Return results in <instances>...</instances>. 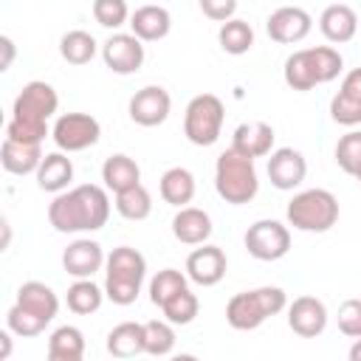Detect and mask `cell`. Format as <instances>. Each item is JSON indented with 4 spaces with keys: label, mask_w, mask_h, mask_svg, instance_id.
I'll return each instance as SVG.
<instances>
[{
    "label": "cell",
    "mask_w": 361,
    "mask_h": 361,
    "mask_svg": "<svg viewBox=\"0 0 361 361\" xmlns=\"http://www.w3.org/2000/svg\"><path fill=\"white\" fill-rule=\"evenodd\" d=\"M110 217V197L96 183L73 186L56 195L48 206V223L62 234L99 231Z\"/></svg>",
    "instance_id": "6da1fadb"
},
{
    "label": "cell",
    "mask_w": 361,
    "mask_h": 361,
    "mask_svg": "<svg viewBox=\"0 0 361 361\" xmlns=\"http://www.w3.org/2000/svg\"><path fill=\"white\" fill-rule=\"evenodd\" d=\"M344 68L341 54L333 45H316L293 51L285 59V85L293 90H313L316 85L333 82Z\"/></svg>",
    "instance_id": "7a4b0ae2"
},
{
    "label": "cell",
    "mask_w": 361,
    "mask_h": 361,
    "mask_svg": "<svg viewBox=\"0 0 361 361\" xmlns=\"http://www.w3.org/2000/svg\"><path fill=\"white\" fill-rule=\"evenodd\" d=\"M147 276V259L138 248L118 245L107 254L104 265V296L113 305H133Z\"/></svg>",
    "instance_id": "3957f363"
},
{
    "label": "cell",
    "mask_w": 361,
    "mask_h": 361,
    "mask_svg": "<svg viewBox=\"0 0 361 361\" xmlns=\"http://www.w3.org/2000/svg\"><path fill=\"white\" fill-rule=\"evenodd\" d=\"M285 307H288V293L276 285H265V288L234 293L226 305V322L228 327L245 333V330H257L262 322L282 313Z\"/></svg>",
    "instance_id": "277c9868"
},
{
    "label": "cell",
    "mask_w": 361,
    "mask_h": 361,
    "mask_svg": "<svg viewBox=\"0 0 361 361\" xmlns=\"http://www.w3.org/2000/svg\"><path fill=\"white\" fill-rule=\"evenodd\" d=\"M214 189L231 206L251 203L259 192V178H257L254 161L234 152L231 147L226 152H220L217 164H214Z\"/></svg>",
    "instance_id": "5b68a950"
},
{
    "label": "cell",
    "mask_w": 361,
    "mask_h": 361,
    "mask_svg": "<svg viewBox=\"0 0 361 361\" xmlns=\"http://www.w3.org/2000/svg\"><path fill=\"white\" fill-rule=\"evenodd\" d=\"M288 223L296 231H307V234H322L330 231L338 223V200L333 192L327 189H302L290 197L288 209H285Z\"/></svg>",
    "instance_id": "8992f818"
},
{
    "label": "cell",
    "mask_w": 361,
    "mask_h": 361,
    "mask_svg": "<svg viewBox=\"0 0 361 361\" xmlns=\"http://www.w3.org/2000/svg\"><path fill=\"white\" fill-rule=\"evenodd\" d=\"M226 107L214 93H197L183 113V135L195 147H212L220 138Z\"/></svg>",
    "instance_id": "52a82bcc"
},
{
    "label": "cell",
    "mask_w": 361,
    "mask_h": 361,
    "mask_svg": "<svg viewBox=\"0 0 361 361\" xmlns=\"http://www.w3.org/2000/svg\"><path fill=\"white\" fill-rule=\"evenodd\" d=\"M245 251L259 259V262H276L290 251V231L279 220H257L248 226L245 237Z\"/></svg>",
    "instance_id": "ba28073f"
},
{
    "label": "cell",
    "mask_w": 361,
    "mask_h": 361,
    "mask_svg": "<svg viewBox=\"0 0 361 361\" xmlns=\"http://www.w3.org/2000/svg\"><path fill=\"white\" fill-rule=\"evenodd\" d=\"M51 135L59 152H82L102 138V124L90 113H62L54 121Z\"/></svg>",
    "instance_id": "9c48e42d"
},
{
    "label": "cell",
    "mask_w": 361,
    "mask_h": 361,
    "mask_svg": "<svg viewBox=\"0 0 361 361\" xmlns=\"http://www.w3.org/2000/svg\"><path fill=\"white\" fill-rule=\"evenodd\" d=\"M59 107V96L48 82H28L23 85V90L17 93L14 104H11V118L17 121H31V124H48V118L56 113Z\"/></svg>",
    "instance_id": "30bf717a"
},
{
    "label": "cell",
    "mask_w": 361,
    "mask_h": 361,
    "mask_svg": "<svg viewBox=\"0 0 361 361\" xmlns=\"http://www.w3.org/2000/svg\"><path fill=\"white\" fill-rule=\"evenodd\" d=\"M313 28V17L302 8V6H279L276 11L268 14L265 20V31L274 42L279 45H293L302 42Z\"/></svg>",
    "instance_id": "8fae6325"
},
{
    "label": "cell",
    "mask_w": 361,
    "mask_h": 361,
    "mask_svg": "<svg viewBox=\"0 0 361 361\" xmlns=\"http://www.w3.org/2000/svg\"><path fill=\"white\" fill-rule=\"evenodd\" d=\"M144 42L133 34H113L104 45H102V59L104 65L118 73V76H130L135 71H141L144 65Z\"/></svg>",
    "instance_id": "7c38bea8"
},
{
    "label": "cell",
    "mask_w": 361,
    "mask_h": 361,
    "mask_svg": "<svg viewBox=\"0 0 361 361\" xmlns=\"http://www.w3.org/2000/svg\"><path fill=\"white\" fill-rule=\"evenodd\" d=\"M169 110H172V99H169L166 87H161V85H147V87L135 90L130 99V118L138 127L164 124L169 118Z\"/></svg>",
    "instance_id": "4fadbf2b"
},
{
    "label": "cell",
    "mask_w": 361,
    "mask_h": 361,
    "mask_svg": "<svg viewBox=\"0 0 361 361\" xmlns=\"http://www.w3.org/2000/svg\"><path fill=\"white\" fill-rule=\"evenodd\" d=\"M307 175V161L299 149L293 147H279L268 155V178L276 189L282 192H293L296 186H302Z\"/></svg>",
    "instance_id": "5bb4252c"
},
{
    "label": "cell",
    "mask_w": 361,
    "mask_h": 361,
    "mask_svg": "<svg viewBox=\"0 0 361 361\" xmlns=\"http://www.w3.org/2000/svg\"><path fill=\"white\" fill-rule=\"evenodd\" d=\"M288 327L302 338H316L327 327V307L316 296H296L288 305Z\"/></svg>",
    "instance_id": "9a60e30c"
},
{
    "label": "cell",
    "mask_w": 361,
    "mask_h": 361,
    "mask_svg": "<svg viewBox=\"0 0 361 361\" xmlns=\"http://www.w3.org/2000/svg\"><path fill=\"white\" fill-rule=\"evenodd\" d=\"M226 268H228V259H226V254H223L220 245H209L206 243V245L195 248L186 257V276L195 285H203V288L217 285L226 276Z\"/></svg>",
    "instance_id": "2e32d148"
},
{
    "label": "cell",
    "mask_w": 361,
    "mask_h": 361,
    "mask_svg": "<svg viewBox=\"0 0 361 361\" xmlns=\"http://www.w3.org/2000/svg\"><path fill=\"white\" fill-rule=\"evenodd\" d=\"M104 265H107V257L96 240L82 237L62 251V268L76 279H93V274L102 271Z\"/></svg>",
    "instance_id": "e0dca14e"
},
{
    "label": "cell",
    "mask_w": 361,
    "mask_h": 361,
    "mask_svg": "<svg viewBox=\"0 0 361 361\" xmlns=\"http://www.w3.org/2000/svg\"><path fill=\"white\" fill-rule=\"evenodd\" d=\"M274 127L268 121H243L231 135V149L245 158H265L274 152Z\"/></svg>",
    "instance_id": "ac0fdd59"
},
{
    "label": "cell",
    "mask_w": 361,
    "mask_h": 361,
    "mask_svg": "<svg viewBox=\"0 0 361 361\" xmlns=\"http://www.w3.org/2000/svg\"><path fill=\"white\" fill-rule=\"evenodd\" d=\"M130 28H133V37H138L141 42H158L169 34L172 28V17L164 6H155V3H147V6H138L133 14H130Z\"/></svg>",
    "instance_id": "d6986e66"
},
{
    "label": "cell",
    "mask_w": 361,
    "mask_h": 361,
    "mask_svg": "<svg viewBox=\"0 0 361 361\" xmlns=\"http://www.w3.org/2000/svg\"><path fill=\"white\" fill-rule=\"evenodd\" d=\"M172 234L183 245H206V240L212 237V217H209V212H203L197 206L178 209V214L172 217Z\"/></svg>",
    "instance_id": "ffe728a7"
},
{
    "label": "cell",
    "mask_w": 361,
    "mask_h": 361,
    "mask_svg": "<svg viewBox=\"0 0 361 361\" xmlns=\"http://www.w3.org/2000/svg\"><path fill=\"white\" fill-rule=\"evenodd\" d=\"M319 28H322V34H324L330 42H336V45L350 42V39L355 37V31H358V14H355V8L347 6V3H333V6H327V8L322 11Z\"/></svg>",
    "instance_id": "44dd1931"
},
{
    "label": "cell",
    "mask_w": 361,
    "mask_h": 361,
    "mask_svg": "<svg viewBox=\"0 0 361 361\" xmlns=\"http://www.w3.org/2000/svg\"><path fill=\"white\" fill-rule=\"evenodd\" d=\"M42 144H17L3 138L0 147V164L6 172L11 175H37L39 164H42Z\"/></svg>",
    "instance_id": "7402d4cb"
},
{
    "label": "cell",
    "mask_w": 361,
    "mask_h": 361,
    "mask_svg": "<svg viewBox=\"0 0 361 361\" xmlns=\"http://www.w3.org/2000/svg\"><path fill=\"white\" fill-rule=\"evenodd\" d=\"M71 180H73V161L65 152H48L37 169V186L42 192L62 195L68 192Z\"/></svg>",
    "instance_id": "603a6c76"
},
{
    "label": "cell",
    "mask_w": 361,
    "mask_h": 361,
    "mask_svg": "<svg viewBox=\"0 0 361 361\" xmlns=\"http://www.w3.org/2000/svg\"><path fill=\"white\" fill-rule=\"evenodd\" d=\"M102 180H104V189H110L113 195H121L141 183V166L130 155L116 152L102 164Z\"/></svg>",
    "instance_id": "cb8c5ba5"
},
{
    "label": "cell",
    "mask_w": 361,
    "mask_h": 361,
    "mask_svg": "<svg viewBox=\"0 0 361 361\" xmlns=\"http://www.w3.org/2000/svg\"><path fill=\"white\" fill-rule=\"evenodd\" d=\"M14 305L31 310L34 316L45 319L48 324H51V319L59 313V296H56L45 282H37V279L23 282V285L17 288V302H14Z\"/></svg>",
    "instance_id": "d4e9b609"
},
{
    "label": "cell",
    "mask_w": 361,
    "mask_h": 361,
    "mask_svg": "<svg viewBox=\"0 0 361 361\" xmlns=\"http://www.w3.org/2000/svg\"><path fill=\"white\" fill-rule=\"evenodd\" d=\"M161 197L164 203L169 206H178V209H186L195 197V175L186 169V166H172L161 175Z\"/></svg>",
    "instance_id": "484cf974"
},
{
    "label": "cell",
    "mask_w": 361,
    "mask_h": 361,
    "mask_svg": "<svg viewBox=\"0 0 361 361\" xmlns=\"http://www.w3.org/2000/svg\"><path fill=\"white\" fill-rule=\"evenodd\" d=\"M107 353L113 358H133L147 353L144 347V324L138 322H121L107 333Z\"/></svg>",
    "instance_id": "4316f807"
},
{
    "label": "cell",
    "mask_w": 361,
    "mask_h": 361,
    "mask_svg": "<svg viewBox=\"0 0 361 361\" xmlns=\"http://www.w3.org/2000/svg\"><path fill=\"white\" fill-rule=\"evenodd\" d=\"M99 51V42L93 34L82 31V28H73L68 34H62L59 39V56L71 65H87Z\"/></svg>",
    "instance_id": "83f0119b"
},
{
    "label": "cell",
    "mask_w": 361,
    "mask_h": 361,
    "mask_svg": "<svg viewBox=\"0 0 361 361\" xmlns=\"http://www.w3.org/2000/svg\"><path fill=\"white\" fill-rule=\"evenodd\" d=\"M65 302H68V307H71L73 313L90 316V313H96V310L102 307V302H104V288H99L93 279H76V282L68 288Z\"/></svg>",
    "instance_id": "f1b7e54d"
},
{
    "label": "cell",
    "mask_w": 361,
    "mask_h": 361,
    "mask_svg": "<svg viewBox=\"0 0 361 361\" xmlns=\"http://www.w3.org/2000/svg\"><path fill=\"white\" fill-rule=\"evenodd\" d=\"M217 42H220V48H223L226 54L243 56V54H248V51L254 48V28H251L245 20H237V17H234V20H228V23L220 25Z\"/></svg>",
    "instance_id": "f546056e"
},
{
    "label": "cell",
    "mask_w": 361,
    "mask_h": 361,
    "mask_svg": "<svg viewBox=\"0 0 361 361\" xmlns=\"http://www.w3.org/2000/svg\"><path fill=\"white\" fill-rule=\"evenodd\" d=\"M116 212L124 217V220H147L149 212H152V195L144 183L116 195Z\"/></svg>",
    "instance_id": "4dcf8cb0"
},
{
    "label": "cell",
    "mask_w": 361,
    "mask_h": 361,
    "mask_svg": "<svg viewBox=\"0 0 361 361\" xmlns=\"http://www.w3.org/2000/svg\"><path fill=\"white\" fill-rule=\"evenodd\" d=\"M180 290H186V274L178 268H164L149 279V302L158 307H164Z\"/></svg>",
    "instance_id": "1f68e13d"
},
{
    "label": "cell",
    "mask_w": 361,
    "mask_h": 361,
    "mask_svg": "<svg viewBox=\"0 0 361 361\" xmlns=\"http://www.w3.org/2000/svg\"><path fill=\"white\" fill-rule=\"evenodd\" d=\"M144 347L149 355H169L175 350V330L169 322H161V319H152V322H144Z\"/></svg>",
    "instance_id": "d6a6232c"
},
{
    "label": "cell",
    "mask_w": 361,
    "mask_h": 361,
    "mask_svg": "<svg viewBox=\"0 0 361 361\" xmlns=\"http://www.w3.org/2000/svg\"><path fill=\"white\" fill-rule=\"evenodd\" d=\"M197 310H200V302H197V296H195L189 288L180 290L178 296H172V299L161 307L164 322H169V324H192L195 316H197Z\"/></svg>",
    "instance_id": "836d02e7"
},
{
    "label": "cell",
    "mask_w": 361,
    "mask_h": 361,
    "mask_svg": "<svg viewBox=\"0 0 361 361\" xmlns=\"http://www.w3.org/2000/svg\"><path fill=\"white\" fill-rule=\"evenodd\" d=\"M336 164L341 166V172H347L353 178L361 172V130H350L347 135L338 138V144H336Z\"/></svg>",
    "instance_id": "e575fe53"
},
{
    "label": "cell",
    "mask_w": 361,
    "mask_h": 361,
    "mask_svg": "<svg viewBox=\"0 0 361 361\" xmlns=\"http://www.w3.org/2000/svg\"><path fill=\"white\" fill-rule=\"evenodd\" d=\"M6 327L14 336H20V338H34V336H39L48 327V322L39 319V316H34L31 310H25L20 305H11L8 313H6Z\"/></svg>",
    "instance_id": "d590c367"
},
{
    "label": "cell",
    "mask_w": 361,
    "mask_h": 361,
    "mask_svg": "<svg viewBox=\"0 0 361 361\" xmlns=\"http://www.w3.org/2000/svg\"><path fill=\"white\" fill-rule=\"evenodd\" d=\"M48 353H65V355H85V336L73 324H62L48 338Z\"/></svg>",
    "instance_id": "8d00e7d4"
},
{
    "label": "cell",
    "mask_w": 361,
    "mask_h": 361,
    "mask_svg": "<svg viewBox=\"0 0 361 361\" xmlns=\"http://www.w3.org/2000/svg\"><path fill=\"white\" fill-rule=\"evenodd\" d=\"M93 17L102 28H121L130 20V8L124 0H93Z\"/></svg>",
    "instance_id": "74e56055"
},
{
    "label": "cell",
    "mask_w": 361,
    "mask_h": 361,
    "mask_svg": "<svg viewBox=\"0 0 361 361\" xmlns=\"http://www.w3.org/2000/svg\"><path fill=\"white\" fill-rule=\"evenodd\" d=\"M330 118L341 127H355L361 124V102L344 96V93H336L330 99Z\"/></svg>",
    "instance_id": "f35d334b"
},
{
    "label": "cell",
    "mask_w": 361,
    "mask_h": 361,
    "mask_svg": "<svg viewBox=\"0 0 361 361\" xmlns=\"http://www.w3.org/2000/svg\"><path fill=\"white\" fill-rule=\"evenodd\" d=\"M45 135H48V124H31V121H17V118H8L6 124V138L17 144H42Z\"/></svg>",
    "instance_id": "ab89813d"
},
{
    "label": "cell",
    "mask_w": 361,
    "mask_h": 361,
    "mask_svg": "<svg viewBox=\"0 0 361 361\" xmlns=\"http://www.w3.org/2000/svg\"><path fill=\"white\" fill-rule=\"evenodd\" d=\"M338 330L347 338H361V299H347L338 307Z\"/></svg>",
    "instance_id": "60d3db41"
},
{
    "label": "cell",
    "mask_w": 361,
    "mask_h": 361,
    "mask_svg": "<svg viewBox=\"0 0 361 361\" xmlns=\"http://www.w3.org/2000/svg\"><path fill=\"white\" fill-rule=\"evenodd\" d=\"M200 11L209 17V20H214V23H228V20H234V14H237V3L234 0H200Z\"/></svg>",
    "instance_id": "b9f144b4"
},
{
    "label": "cell",
    "mask_w": 361,
    "mask_h": 361,
    "mask_svg": "<svg viewBox=\"0 0 361 361\" xmlns=\"http://www.w3.org/2000/svg\"><path fill=\"white\" fill-rule=\"evenodd\" d=\"M338 93H344V96H350V99L361 102V68H353V71H350V73L341 79Z\"/></svg>",
    "instance_id": "7bdbcfd3"
},
{
    "label": "cell",
    "mask_w": 361,
    "mask_h": 361,
    "mask_svg": "<svg viewBox=\"0 0 361 361\" xmlns=\"http://www.w3.org/2000/svg\"><path fill=\"white\" fill-rule=\"evenodd\" d=\"M0 51H3L0 71H8L11 68V59H14V42H11V37H0Z\"/></svg>",
    "instance_id": "ee69618b"
},
{
    "label": "cell",
    "mask_w": 361,
    "mask_h": 361,
    "mask_svg": "<svg viewBox=\"0 0 361 361\" xmlns=\"http://www.w3.org/2000/svg\"><path fill=\"white\" fill-rule=\"evenodd\" d=\"M11 336H14V333H11L8 327L0 333V344H3V350H0V361H6V358L11 355Z\"/></svg>",
    "instance_id": "f6af8a7d"
},
{
    "label": "cell",
    "mask_w": 361,
    "mask_h": 361,
    "mask_svg": "<svg viewBox=\"0 0 361 361\" xmlns=\"http://www.w3.org/2000/svg\"><path fill=\"white\" fill-rule=\"evenodd\" d=\"M45 361H85L82 355H65V353H48Z\"/></svg>",
    "instance_id": "bcb514c9"
},
{
    "label": "cell",
    "mask_w": 361,
    "mask_h": 361,
    "mask_svg": "<svg viewBox=\"0 0 361 361\" xmlns=\"http://www.w3.org/2000/svg\"><path fill=\"white\" fill-rule=\"evenodd\" d=\"M347 361H361V338L353 341V347H350V353H347Z\"/></svg>",
    "instance_id": "7dc6e473"
},
{
    "label": "cell",
    "mask_w": 361,
    "mask_h": 361,
    "mask_svg": "<svg viewBox=\"0 0 361 361\" xmlns=\"http://www.w3.org/2000/svg\"><path fill=\"white\" fill-rule=\"evenodd\" d=\"M169 361H200L197 355H192V353H178V355H172Z\"/></svg>",
    "instance_id": "c3c4849f"
},
{
    "label": "cell",
    "mask_w": 361,
    "mask_h": 361,
    "mask_svg": "<svg viewBox=\"0 0 361 361\" xmlns=\"http://www.w3.org/2000/svg\"><path fill=\"white\" fill-rule=\"evenodd\" d=\"M355 180H358V186H361V172H358V175H355Z\"/></svg>",
    "instance_id": "681fc988"
}]
</instances>
